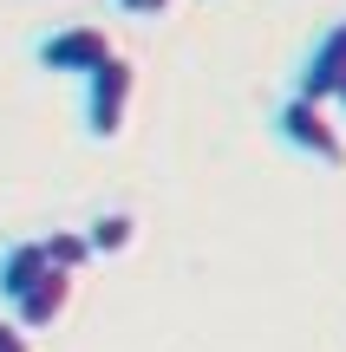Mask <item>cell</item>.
I'll return each mask as SVG.
<instances>
[{
  "mask_svg": "<svg viewBox=\"0 0 346 352\" xmlns=\"http://www.w3.org/2000/svg\"><path fill=\"white\" fill-rule=\"evenodd\" d=\"M131 98H138V65L125 52H111L105 65L85 72V131L98 144H111L125 131V118H131Z\"/></svg>",
  "mask_w": 346,
  "mask_h": 352,
  "instance_id": "cell-2",
  "label": "cell"
},
{
  "mask_svg": "<svg viewBox=\"0 0 346 352\" xmlns=\"http://www.w3.org/2000/svg\"><path fill=\"white\" fill-rule=\"evenodd\" d=\"M170 7V0H144V20H157V13H164Z\"/></svg>",
  "mask_w": 346,
  "mask_h": 352,
  "instance_id": "cell-10",
  "label": "cell"
},
{
  "mask_svg": "<svg viewBox=\"0 0 346 352\" xmlns=\"http://www.w3.org/2000/svg\"><path fill=\"white\" fill-rule=\"evenodd\" d=\"M340 85H346V20H334L321 39H314L307 59H301V72H294V91H301V98H327V104H334Z\"/></svg>",
  "mask_w": 346,
  "mask_h": 352,
  "instance_id": "cell-4",
  "label": "cell"
},
{
  "mask_svg": "<svg viewBox=\"0 0 346 352\" xmlns=\"http://www.w3.org/2000/svg\"><path fill=\"white\" fill-rule=\"evenodd\" d=\"M72 280H78V274H65V267H46V274H39L33 287H20V294L7 300V314L20 320L26 333L59 327V320H65V307H72Z\"/></svg>",
  "mask_w": 346,
  "mask_h": 352,
  "instance_id": "cell-5",
  "label": "cell"
},
{
  "mask_svg": "<svg viewBox=\"0 0 346 352\" xmlns=\"http://www.w3.org/2000/svg\"><path fill=\"white\" fill-rule=\"evenodd\" d=\"M0 352H33V333H26L13 314H0Z\"/></svg>",
  "mask_w": 346,
  "mask_h": 352,
  "instance_id": "cell-9",
  "label": "cell"
},
{
  "mask_svg": "<svg viewBox=\"0 0 346 352\" xmlns=\"http://www.w3.org/2000/svg\"><path fill=\"white\" fill-rule=\"evenodd\" d=\"M39 241H46V261H52V267H65V274H78V267L91 261L85 228H52V235H39Z\"/></svg>",
  "mask_w": 346,
  "mask_h": 352,
  "instance_id": "cell-8",
  "label": "cell"
},
{
  "mask_svg": "<svg viewBox=\"0 0 346 352\" xmlns=\"http://www.w3.org/2000/svg\"><path fill=\"white\" fill-rule=\"evenodd\" d=\"M274 138H281L288 151L314 157L321 170H346V131L334 124V104H327V98H301V91H288L281 111H274Z\"/></svg>",
  "mask_w": 346,
  "mask_h": 352,
  "instance_id": "cell-1",
  "label": "cell"
},
{
  "mask_svg": "<svg viewBox=\"0 0 346 352\" xmlns=\"http://www.w3.org/2000/svg\"><path fill=\"white\" fill-rule=\"evenodd\" d=\"M118 7H125V13H138V20H144V0H118Z\"/></svg>",
  "mask_w": 346,
  "mask_h": 352,
  "instance_id": "cell-11",
  "label": "cell"
},
{
  "mask_svg": "<svg viewBox=\"0 0 346 352\" xmlns=\"http://www.w3.org/2000/svg\"><path fill=\"white\" fill-rule=\"evenodd\" d=\"M111 33H105V26H59V33H46L33 46V59L46 65V72H65V78H85L91 65H105L111 59Z\"/></svg>",
  "mask_w": 346,
  "mask_h": 352,
  "instance_id": "cell-3",
  "label": "cell"
},
{
  "mask_svg": "<svg viewBox=\"0 0 346 352\" xmlns=\"http://www.w3.org/2000/svg\"><path fill=\"white\" fill-rule=\"evenodd\" d=\"M85 241H91V254H125L131 241H138V222H131L125 209H105L98 222L85 228Z\"/></svg>",
  "mask_w": 346,
  "mask_h": 352,
  "instance_id": "cell-7",
  "label": "cell"
},
{
  "mask_svg": "<svg viewBox=\"0 0 346 352\" xmlns=\"http://www.w3.org/2000/svg\"><path fill=\"white\" fill-rule=\"evenodd\" d=\"M46 241H7V248H0V300H13V294H20V287H33V280L39 274H46Z\"/></svg>",
  "mask_w": 346,
  "mask_h": 352,
  "instance_id": "cell-6",
  "label": "cell"
},
{
  "mask_svg": "<svg viewBox=\"0 0 346 352\" xmlns=\"http://www.w3.org/2000/svg\"><path fill=\"white\" fill-rule=\"evenodd\" d=\"M334 104H340V111H346V85H340V98H334Z\"/></svg>",
  "mask_w": 346,
  "mask_h": 352,
  "instance_id": "cell-12",
  "label": "cell"
}]
</instances>
